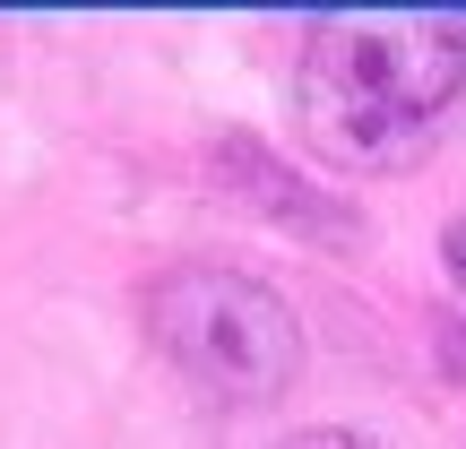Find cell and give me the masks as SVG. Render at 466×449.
Returning <instances> with one entry per match:
<instances>
[{
  "instance_id": "cell-3",
  "label": "cell",
  "mask_w": 466,
  "mask_h": 449,
  "mask_svg": "<svg viewBox=\"0 0 466 449\" xmlns=\"http://www.w3.org/2000/svg\"><path fill=\"white\" fill-rule=\"evenodd\" d=\"M208 173H217V190H233L242 208H259L268 225L302 233V242H354V233H363V208L337 199V190H319V182H302V173L277 165L259 138H217V148H208Z\"/></svg>"
},
{
  "instance_id": "cell-4",
  "label": "cell",
  "mask_w": 466,
  "mask_h": 449,
  "mask_svg": "<svg viewBox=\"0 0 466 449\" xmlns=\"http://www.w3.org/2000/svg\"><path fill=\"white\" fill-rule=\"evenodd\" d=\"M277 449H363L354 433H337V423H311V433H285Z\"/></svg>"
},
{
  "instance_id": "cell-2",
  "label": "cell",
  "mask_w": 466,
  "mask_h": 449,
  "mask_svg": "<svg viewBox=\"0 0 466 449\" xmlns=\"http://www.w3.org/2000/svg\"><path fill=\"white\" fill-rule=\"evenodd\" d=\"M138 320H147L156 354L208 389L217 406H268L294 389L302 372V320L277 285L242 277L217 260H173L138 285Z\"/></svg>"
},
{
  "instance_id": "cell-5",
  "label": "cell",
  "mask_w": 466,
  "mask_h": 449,
  "mask_svg": "<svg viewBox=\"0 0 466 449\" xmlns=\"http://www.w3.org/2000/svg\"><path fill=\"white\" fill-rule=\"evenodd\" d=\"M441 260H450V285L466 294V217H450V233H441Z\"/></svg>"
},
{
  "instance_id": "cell-1",
  "label": "cell",
  "mask_w": 466,
  "mask_h": 449,
  "mask_svg": "<svg viewBox=\"0 0 466 449\" xmlns=\"http://www.w3.org/2000/svg\"><path fill=\"white\" fill-rule=\"evenodd\" d=\"M466 104V17L311 26L294 52V121L337 173H406Z\"/></svg>"
},
{
  "instance_id": "cell-6",
  "label": "cell",
  "mask_w": 466,
  "mask_h": 449,
  "mask_svg": "<svg viewBox=\"0 0 466 449\" xmlns=\"http://www.w3.org/2000/svg\"><path fill=\"white\" fill-rule=\"evenodd\" d=\"M441 354H450V372L466 381V320H441Z\"/></svg>"
}]
</instances>
